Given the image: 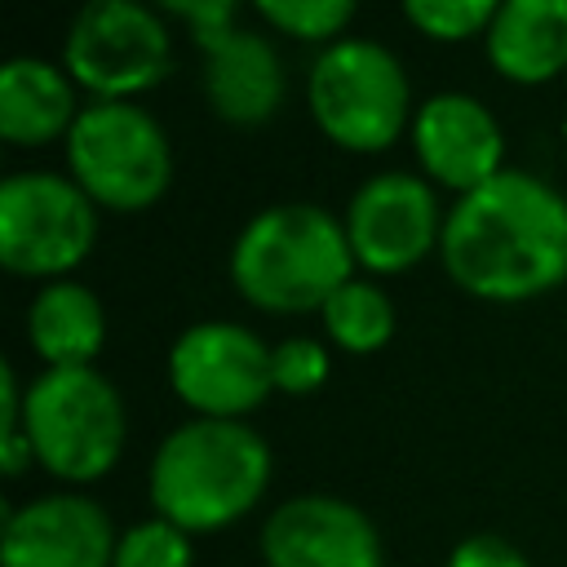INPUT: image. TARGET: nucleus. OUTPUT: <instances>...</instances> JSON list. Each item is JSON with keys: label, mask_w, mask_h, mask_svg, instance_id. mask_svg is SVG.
<instances>
[{"label": "nucleus", "mask_w": 567, "mask_h": 567, "mask_svg": "<svg viewBox=\"0 0 567 567\" xmlns=\"http://www.w3.org/2000/svg\"><path fill=\"white\" fill-rule=\"evenodd\" d=\"M439 261L478 301L514 306L554 292L567 284V195L536 173L501 168L447 208Z\"/></svg>", "instance_id": "1"}, {"label": "nucleus", "mask_w": 567, "mask_h": 567, "mask_svg": "<svg viewBox=\"0 0 567 567\" xmlns=\"http://www.w3.org/2000/svg\"><path fill=\"white\" fill-rule=\"evenodd\" d=\"M226 275L266 315H310L354 279V252L337 213L310 199H284L239 226Z\"/></svg>", "instance_id": "2"}, {"label": "nucleus", "mask_w": 567, "mask_h": 567, "mask_svg": "<svg viewBox=\"0 0 567 567\" xmlns=\"http://www.w3.org/2000/svg\"><path fill=\"white\" fill-rule=\"evenodd\" d=\"M270 487V443L248 421L190 416L151 456L146 492L159 518L186 536L239 523Z\"/></svg>", "instance_id": "3"}, {"label": "nucleus", "mask_w": 567, "mask_h": 567, "mask_svg": "<svg viewBox=\"0 0 567 567\" xmlns=\"http://www.w3.org/2000/svg\"><path fill=\"white\" fill-rule=\"evenodd\" d=\"M306 106L319 133L350 155H377L412 128V84L381 40L346 35L310 62L306 75Z\"/></svg>", "instance_id": "4"}, {"label": "nucleus", "mask_w": 567, "mask_h": 567, "mask_svg": "<svg viewBox=\"0 0 567 567\" xmlns=\"http://www.w3.org/2000/svg\"><path fill=\"white\" fill-rule=\"evenodd\" d=\"M22 430L35 447V465L80 487L115 470L128 412L111 377L97 368H44L27 381Z\"/></svg>", "instance_id": "5"}, {"label": "nucleus", "mask_w": 567, "mask_h": 567, "mask_svg": "<svg viewBox=\"0 0 567 567\" xmlns=\"http://www.w3.org/2000/svg\"><path fill=\"white\" fill-rule=\"evenodd\" d=\"M66 173L106 213H142L173 182V142L137 102H84L66 133Z\"/></svg>", "instance_id": "6"}, {"label": "nucleus", "mask_w": 567, "mask_h": 567, "mask_svg": "<svg viewBox=\"0 0 567 567\" xmlns=\"http://www.w3.org/2000/svg\"><path fill=\"white\" fill-rule=\"evenodd\" d=\"M97 244V204L71 173L22 168L0 182V266L22 279H71Z\"/></svg>", "instance_id": "7"}, {"label": "nucleus", "mask_w": 567, "mask_h": 567, "mask_svg": "<svg viewBox=\"0 0 567 567\" xmlns=\"http://www.w3.org/2000/svg\"><path fill=\"white\" fill-rule=\"evenodd\" d=\"M66 75L89 102H133L173 71V31L137 0H89L62 40Z\"/></svg>", "instance_id": "8"}, {"label": "nucleus", "mask_w": 567, "mask_h": 567, "mask_svg": "<svg viewBox=\"0 0 567 567\" xmlns=\"http://www.w3.org/2000/svg\"><path fill=\"white\" fill-rule=\"evenodd\" d=\"M168 385L195 416L244 421L275 394L270 346L244 323L199 319L168 346Z\"/></svg>", "instance_id": "9"}, {"label": "nucleus", "mask_w": 567, "mask_h": 567, "mask_svg": "<svg viewBox=\"0 0 567 567\" xmlns=\"http://www.w3.org/2000/svg\"><path fill=\"white\" fill-rule=\"evenodd\" d=\"M443 221L447 213L439 208L434 182L403 168L372 173L341 213L354 266H363L368 275H403L439 252Z\"/></svg>", "instance_id": "10"}, {"label": "nucleus", "mask_w": 567, "mask_h": 567, "mask_svg": "<svg viewBox=\"0 0 567 567\" xmlns=\"http://www.w3.org/2000/svg\"><path fill=\"white\" fill-rule=\"evenodd\" d=\"M266 567H385L377 523L332 492H297L261 527Z\"/></svg>", "instance_id": "11"}, {"label": "nucleus", "mask_w": 567, "mask_h": 567, "mask_svg": "<svg viewBox=\"0 0 567 567\" xmlns=\"http://www.w3.org/2000/svg\"><path fill=\"white\" fill-rule=\"evenodd\" d=\"M412 155L421 164V177L434 186H447L461 195L487 186L505 168V133L487 102L461 89L430 93L412 115Z\"/></svg>", "instance_id": "12"}, {"label": "nucleus", "mask_w": 567, "mask_h": 567, "mask_svg": "<svg viewBox=\"0 0 567 567\" xmlns=\"http://www.w3.org/2000/svg\"><path fill=\"white\" fill-rule=\"evenodd\" d=\"M115 523L106 505L84 492H44L4 514L0 563L4 567H111Z\"/></svg>", "instance_id": "13"}, {"label": "nucleus", "mask_w": 567, "mask_h": 567, "mask_svg": "<svg viewBox=\"0 0 567 567\" xmlns=\"http://www.w3.org/2000/svg\"><path fill=\"white\" fill-rule=\"evenodd\" d=\"M199 84L208 97V111L226 124L257 128L266 124L284 102V62L275 44L248 27L226 35L204 53Z\"/></svg>", "instance_id": "14"}, {"label": "nucleus", "mask_w": 567, "mask_h": 567, "mask_svg": "<svg viewBox=\"0 0 567 567\" xmlns=\"http://www.w3.org/2000/svg\"><path fill=\"white\" fill-rule=\"evenodd\" d=\"M84 102L62 62L18 53L0 66V137L13 146L66 142Z\"/></svg>", "instance_id": "15"}, {"label": "nucleus", "mask_w": 567, "mask_h": 567, "mask_svg": "<svg viewBox=\"0 0 567 567\" xmlns=\"http://www.w3.org/2000/svg\"><path fill=\"white\" fill-rule=\"evenodd\" d=\"M487 62L509 84H549L567 71V0H505L483 35Z\"/></svg>", "instance_id": "16"}, {"label": "nucleus", "mask_w": 567, "mask_h": 567, "mask_svg": "<svg viewBox=\"0 0 567 567\" xmlns=\"http://www.w3.org/2000/svg\"><path fill=\"white\" fill-rule=\"evenodd\" d=\"M27 341L44 368H93L106 346V306L89 284H44L27 306Z\"/></svg>", "instance_id": "17"}, {"label": "nucleus", "mask_w": 567, "mask_h": 567, "mask_svg": "<svg viewBox=\"0 0 567 567\" xmlns=\"http://www.w3.org/2000/svg\"><path fill=\"white\" fill-rule=\"evenodd\" d=\"M319 319H323L328 341L337 350H346V354H377L394 337V301H390V292L381 284H372V279H359V275L328 297Z\"/></svg>", "instance_id": "18"}, {"label": "nucleus", "mask_w": 567, "mask_h": 567, "mask_svg": "<svg viewBox=\"0 0 567 567\" xmlns=\"http://www.w3.org/2000/svg\"><path fill=\"white\" fill-rule=\"evenodd\" d=\"M252 13L266 27H275L279 35H292V40L319 44V49L346 40V27L354 22L350 0H261Z\"/></svg>", "instance_id": "19"}, {"label": "nucleus", "mask_w": 567, "mask_h": 567, "mask_svg": "<svg viewBox=\"0 0 567 567\" xmlns=\"http://www.w3.org/2000/svg\"><path fill=\"white\" fill-rule=\"evenodd\" d=\"M111 567H195V545L182 527L151 514L120 532Z\"/></svg>", "instance_id": "20"}, {"label": "nucleus", "mask_w": 567, "mask_h": 567, "mask_svg": "<svg viewBox=\"0 0 567 567\" xmlns=\"http://www.w3.org/2000/svg\"><path fill=\"white\" fill-rule=\"evenodd\" d=\"M496 9L501 4L492 0H408L403 18L439 44H461V40H483Z\"/></svg>", "instance_id": "21"}, {"label": "nucleus", "mask_w": 567, "mask_h": 567, "mask_svg": "<svg viewBox=\"0 0 567 567\" xmlns=\"http://www.w3.org/2000/svg\"><path fill=\"white\" fill-rule=\"evenodd\" d=\"M270 368H275V390L306 399L315 390H323V381L332 377V354L323 341L315 337H284L270 346Z\"/></svg>", "instance_id": "22"}, {"label": "nucleus", "mask_w": 567, "mask_h": 567, "mask_svg": "<svg viewBox=\"0 0 567 567\" xmlns=\"http://www.w3.org/2000/svg\"><path fill=\"white\" fill-rule=\"evenodd\" d=\"M164 13H173L186 35L199 44V53H208L213 44H221L226 35L239 31V4L230 0H173Z\"/></svg>", "instance_id": "23"}, {"label": "nucleus", "mask_w": 567, "mask_h": 567, "mask_svg": "<svg viewBox=\"0 0 567 567\" xmlns=\"http://www.w3.org/2000/svg\"><path fill=\"white\" fill-rule=\"evenodd\" d=\"M443 567H532V563L514 540H505L496 532H474L461 545H452Z\"/></svg>", "instance_id": "24"}]
</instances>
